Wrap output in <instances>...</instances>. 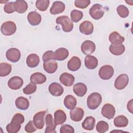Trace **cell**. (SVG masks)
Masks as SVG:
<instances>
[{"mask_svg": "<svg viewBox=\"0 0 133 133\" xmlns=\"http://www.w3.org/2000/svg\"><path fill=\"white\" fill-rule=\"evenodd\" d=\"M109 50L113 55L115 56H119L121 55L124 52L125 50V47L123 44L117 45L111 44L109 47Z\"/></svg>", "mask_w": 133, "mask_h": 133, "instance_id": "34", "label": "cell"}, {"mask_svg": "<svg viewBox=\"0 0 133 133\" xmlns=\"http://www.w3.org/2000/svg\"><path fill=\"white\" fill-rule=\"evenodd\" d=\"M34 124L32 121H30L25 125L24 130L27 132H33L36 130V127H34Z\"/></svg>", "mask_w": 133, "mask_h": 133, "instance_id": "44", "label": "cell"}, {"mask_svg": "<svg viewBox=\"0 0 133 133\" xmlns=\"http://www.w3.org/2000/svg\"><path fill=\"white\" fill-rule=\"evenodd\" d=\"M128 82L129 78L128 75L126 74H122L116 78L114 82V86L116 89L122 90L126 87Z\"/></svg>", "mask_w": 133, "mask_h": 133, "instance_id": "8", "label": "cell"}, {"mask_svg": "<svg viewBox=\"0 0 133 133\" xmlns=\"http://www.w3.org/2000/svg\"><path fill=\"white\" fill-rule=\"evenodd\" d=\"M23 84V81L19 76H15L11 77L8 82V87L13 90L20 89Z\"/></svg>", "mask_w": 133, "mask_h": 133, "instance_id": "13", "label": "cell"}, {"mask_svg": "<svg viewBox=\"0 0 133 133\" xmlns=\"http://www.w3.org/2000/svg\"><path fill=\"white\" fill-rule=\"evenodd\" d=\"M46 81V76L40 72H35L30 76L31 83L35 84H42L44 83Z\"/></svg>", "mask_w": 133, "mask_h": 133, "instance_id": "27", "label": "cell"}, {"mask_svg": "<svg viewBox=\"0 0 133 133\" xmlns=\"http://www.w3.org/2000/svg\"><path fill=\"white\" fill-rule=\"evenodd\" d=\"M127 110L131 113H132V99H131L130 101H129L127 103Z\"/></svg>", "mask_w": 133, "mask_h": 133, "instance_id": "46", "label": "cell"}, {"mask_svg": "<svg viewBox=\"0 0 133 133\" xmlns=\"http://www.w3.org/2000/svg\"><path fill=\"white\" fill-rule=\"evenodd\" d=\"M70 16L72 21L74 22H77L82 19L83 17V13L81 11L74 9L71 11Z\"/></svg>", "mask_w": 133, "mask_h": 133, "instance_id": "37", "label": "cell"}, {"mask_svg": "<svg viewBox=\"0 0 133 133\" xmlns=\"http://www.w3.org/2000/svg\"><path fill=\"white\" fill-rule=\"evenodd\" d=\"M65 4L61 1H55L53 3L50 12L52 15H57L62 12L65 9Z\"/></svg>", "mask_w": 133, "mask_h": 133, "instance_id": "22", "label": "cell"}, {"mask_svg": "<svg viewBox=\"0 0 133 133\" xmlns=\"http://www.w3.org/2000/svg\"><path fill=\"white\" fill-rule=\"evenodd\" d=\"M66 119V115L62 110H58L54 113V122L56 125L63 124Z\"/></svg>", "mask_w": 133, "mask_h": 133, "instance_id": "26", "label": "cell"}, {"mask_svg": "<svg viewBox=\"0 0 133 133\" xmlns=\"http://www.w3.org/2000/svg\"><path fill=\"white\" fill-rule=\"evenodd\" d=\"M117 12L118 15L123 18H126L129 14V10L128 8L124 5H119L117 8Z\"/></svg>", "mask_w": 133, "mask_h": 133, "instance_id": "38", "label": "cell"}, {"mask_svg": "<svg viewBox=\"0 0 133 133\" xmlns=\"http://www.w3.org/2000/svg\"><path fill=\"white\" fill-rule=\"evenodd\" d=\"M6 57L9 61L12 62H17L20 60L21 54L18 49L16 48H11L7 50Z\"/></svg>", "mask_w": 133, "mask_h": 133, "instance_id": "10", "label": "cell"}, {"mask_svg": "<svg viewBox=\"0 0 133 133\" xmlns=\"http://www.w3.org/2000/svg\"><path fill=\"white\" fill-rule=\"evenodd\" d=\"M73 90L76 96L82 97L86 94L87 87L85 84L82 83H78L74 85Z\"/></svg>", "mask_w": 133, "mask_h": 133, "instance_id": "25", "label": "cell"}, {"mask_svg": "<svg viewBox=\"0 0 133 133\" xmlns=\"http://www.w3.org/2000/svg\"><path fill=\"white\" fill-rule=\"evenodd\" d=\"M109 39L111 44L115 45L122 44V43L125 41V38L116 31L112 32L109 35Z\"/></svg>", "mask_w": 133, "mask_h": 133, "instance_id": "23", "label": "cell"}, {"mask_svg": "<svg viewBox=\"0 0 133 133\" xmlns=\"http://www.w3.org/2000/svg\"><path fill=\"white\" fill-rule=\"evenodd\" d=\"M85 65L88 69L92 70L95 69L98 64L97 58L94 56L87 55L85 58Z\"/></svg>", "mask_w": 133, "mask_h": 133, "instance_id": "24", "label": "cell"}, {"mask_svg": "<svg viewBox=\"0 0 133 133\" xmlns=\"http://www.w3.org/2000/svg\"><path fill=\"white\" fill-rule=\"evenodd\" d=\"M43 68L44 70L49 74L55 73L58 68L57 62L54 59L44 62Z\"/></svg>", "mask_w": 133, "mask_h": 133, "instance_id": "21", "label": "cell"}, {"mask_svg": "<svg viewBox=\"0 0 133 133\" xmlns=\"http://www.w3.org/2000/svg\"><path fill=\"white\" fill-rule=\"evenodd\" d=\"M36 84L30 83L23 89V92L25 95H31L36 91Z\"/></svg>", "mask_w": 133, "mask_h": 133, "instance_id": "40", "label": "cell"}, {"mask_svg": "<svg viewBox=\"0 0 133 133\" xmlns=\"http://www.w3.org/2000/svg\"><path fill=\"white\" fill-rule=\"evenodd\" d=\"M49 3V0H37L36 1L35 6L39 10L44 11L47 9Z\"/></svg>", "mask_w": 133, "mask_h": 133, "instance_id": "36", "label": "cell"}, {"mask_svg": "<svg viewBox=\"0 0 133 133\" xmlns=\"http://www.w3.org/2000/svg\"><path fill=\"white\" fill-rule=\"evenodd\" d=\"M82 52L86 55H90L96 50L95 44L91 41L86 40L82 43L81 47Z\"/></svg>", "mask_w": 133, "mask_h": 133, "instance_id": "9", "label": "cell"}, {"mask_svg": "<svg viewBox=\"0 0 133 133\" xmlns=\"http://www.w3.org/2000/svg\"><path fill=\"white\" fill-rule=\"evenodd\" d=\"M89 12L92 18L95 20H99L101 19L104 14V10L101 5L96 4L91 6L89 9Z\"/></svg>", "mask_w": 133, "mask_h": 133, "instance_id": "4", "label": "cell"}, {"mask_svg": "<svg viewBox=\"0 0 133 133\" xmlns=\"http://www.w3.org/2000/svg\"><path fill=\"white\" fill-rule=\"evenodd\" d=\"M17 30L16 24L11 21L5 22L1 27L2 33L6 36H10L14 34Z\"/></svg>", "mask_w": 133, "mask_h": 133, "instance_id": "5", "label": "cell"}, {"mask_svg": "<svg viewBox=\"0 0 133 133\" xmlns=\"http://www.w3.org/2000/svg\"><path fill=\"white\" fill-rule=\"evenodd\" d=\"M109 129L108 124L103 121H99L96 125V130L98 132L103 133Z\"/></svg>", "mask_w": 133, "mask_h": 133, "instance_id": "39", "label": "cell"}, {"mask_svg": "<svg viewBox=\"0 0 133 133\" xmlns=\"http://www.w3.org/2000/svg\"><path fill=\"white\" fill-rule=\"evenodd\" d=\"M95 118L91 116H87L82 124V126L85 130H92L95 126Z\"/></svg>", "mask_w": 133, "mask_h": 133, "instance_id": "31", "label": "cell"}, {"mask_svg": "<svg viewBox=\"0 0 133 133\" xmlns=\"http://www.w3.org/2000/svg\"><path fill=\"white\" fill-rule=\"evenodd\" d=\"M56 22L58 24H61L62 30L65 32H71L73 28V23L67 16H61L56 18Z\"/></svg>", "mask_w": 133, "mask_h": 133, "instance_id": "3", "label": "cell"}, {"mask_svg": "<svg viewBox=\"0 0 133 133\" xmlns=\"http://www.w3.org/2000/svg\"><path fill=\"white\" fill-rule=\"evenodd\" d=\"M29 23L33 26L38 25L42 21V17L39 14L35 11L30 12L27 16Z\"/></svg>", "mask_w": 133, "mask_h": 133, "instance_id": "15", "label": "cell"}, {"mask_svg": "<svg viewBox=\"0 0 133 133\" xmlns=\"http://www.w3.org/2000/svg\"><path fill=\"white\" fill-rule=\"evenodd\" d=\"M24 121V116L20 113L15 114L10 123L6 127L7 131L8 133H16L21 128V124Z\"/></svg>", "mask_w": 133, "mask_h": 133, "instance_id": "1", "label": "cell"}, {"mask_svg": "<svg viewBox=\"0 0 133 133\" xmlns=\"http://www.w3.org/2000/svg\"><path fill=\"white\" fill-rule=\"evenodd\" d=\"M102 102L101 95L98 92H92L90 94L87 99V105L90 110L96 109Z\"/></svg>", "mask_w": 133, "mask_h": 133, "instance_id": "2", "label": "cell"}, {"mask_svg": "<svg viewBox=\"0 0 133 133\" xmlns=\"http://www.w3.org/2000/svg\"><path fill=\"white\" fill-rule=\"evenodd\" d=\"M101 114L104 117L109 119L113 118L115 114V109L114 107L110 103L105 104L102 107Z\"/></svg>", "mask_w": 133, "mask_h": 133, "instance_id": "11", "label": "cell"}, {"mask_svg": "<svg viewBox=\"0 0 133 133\" xmlns=\"http://www.w3.org/2000/svg\"><path fill=\"white\" fill-rule=\"evenodd\" d=\"M46 113V111H42L36 113L33 116V122L37 129H42L45 125L44 117Z\"/></svg>", "mask_w": 133, "mask_h": 133, "instance_id": "7", "label": "cell"}, {"mask_svg": "<svg viewBox=\"0 0 133 133\" xmlns=\"http://www.w3.org/2000/svg\"><path fill=\"white\" fill-rule=\"evenodd\" d=\"M15 105L18 109L26 110L28 109L30 103L27 98L23 97H19L15 101Z\"/></svg>", "mask_w": 133, "mask_h": 133, "instance_id": "28", "label": "cell"}, {"mask_svg": "<svg viewBox=\"0 0 133 133\" xmlns=\"http://www.w3.org/2000/svg\"><path fill=\"white\" fill-rule=\"evenodd\" d=\"M99 77L103 80L110 79L114 74V69L110 65H104L101 67L99 71Z\"/></svg>", "mask_w": 133, "mask_h": 133, "instance_id": "6", "label": "cell"}, {"mask_svg": "<svg viewBox=\"0 0 133 133\" xmlns=\"http://www.w3.org/2000/svg\"><path fill=\"white\" fill-rule=\"evenodd\" d=\"M69 51L65 48H59L57 49L54 53L53 59L58 61H63L69 56Z\"/></svg>", "mask_w": 133, "mask_h": 133, "instance_id": "20", "label": "cell"}, {"mask_svg": "<svg viewBox=\"0 0 133 133\" xmlns=\"http://www.w3.org/2000/svg\"><path fill=\"white\" fill-rule=\"evenodd\" d=\"M59 80L60 83L64 86H71L73 84L75 78L73 75L67 72H64L60 75Z\"/></svg>", "mask_w": 133, "mask_h": 133, "instance_id": "16", "label": "cell"}, {"mask_svg": "<svg viewBox=\"0 0 133 133\" xmlns=\"http://www.w3.org/2000/svg\"><path fill=\"white\" fill-rule=\"evenodd\" d=\"M84 115V110L81 108H75L70 112V118L74 122L81 121Z\"/></svg>", "mask_w": 133, "mask_h": 133, "instance_id": "17", "label": "cell"}, {"mask_svg": "<svg viewBox=\"0 0 133 133\" xmlns=\"http://www.w3.org/2000/svg\"><path fill=\"white\" fill-rule=\"evenodd\" d=\"M4 10L7 14H11L15 12V9L14 7V2H8L5 4L4 7Z\"/></svg>", "mask_w": 133, "mask_h": 133, "instance_id": "42", "label": "cell"}, {"mask_svg": "<svg viewBox=\"0 0 133 133\" xmlns=\"http://www.w3.org/2000/svg\"><path fill=\"white\" fill-rule=\"evenodd\" d=\"M128 124V120L127 118L123 115H118L114 119V126L117 127H125L127 126Z\"/></svg>", "mask_w": 133, "mask_h": 133, "instance_id": "33", "label": "cell"}, {"mask_svg": "<svg viewBox=\"0 0 133 133\" xmlns=\"http://www.w3.org/2000/svg\"><path fill=\"white\" fill-rule=\"evenodd\" d=\"M45 122L46 127L45 130V133H54L56 132L55 129L56 125L53 119V117L51 114H48L45 117Z\"/></svg>", "mask_w": 133, "mask_h": 133, "instance_id": "14", "label": "cell"}, {"mask_svg": "<svg viewBox=\"0 0 133 133\" xmlns=\"http://www.w3.org/2000/svg\"><path fill=\"white\" fill-rule=\"evenodd\" d=\"M11 65L7 63H1L0 64V76L4 77L7 76L11 72Z\"/></svg>", "mask_w": 133, "mask_h": 133, "instance_id": "35", "label": "cell"}, {"mask_svg": "<svg viewBox=\"0 0 133 133\" xmlns=\"http://www.w3.org/2000/svg\"><path fill=\"white\" fill-rule=\"evenodd\" d=\"M63 103L64 106L68 109L72 110L75 108L77 104V101L73 96L68 95L64 98Z\"/></svg>", "mask_w": 133, "mask_h": 133, "instance_id": "32", "label": "cell"}, {"mask_svg": "<svg viewBox=\"0 0 133 133\" xmlns=\"http://www.w3.org/2000/svg\"><path fill=\"white\" fill-rule=\"evenodd\" d=\"M60 133H74V129L73 127L68 124H64L61 126L60 128Z\"/></svg>", "mask_w": 133, "mask_h": 133, "instance_id": "43", "label": "cell"}, {"mask_svg": "<svg viewBox=\"0 0 133 133\" xmlns=\"http://www.w3.org/2000/svg\"><path fill=\"white\" fill-rule=\"evenodd\" d=\"M26 62L30 68H35L39 63V56L35 54H30L26 58Z\"/></svg>", "mask_w": 133, "mask_h": 133, "instance_id": "29", "label": "cell"}, {"mask_svg": "<svg viewBox=\"0 0 133 133\" xmlns=\"http://www.w3.org/2000/svg\"><path fill=\"white\" fill-rule=\"evenodd\" d=\"M79 29L82 34L88 35L92 33L94 25L91 22L86 20L80 24Z\"/></svg>", "mask_w": 133, "mask_h": 133, "instance_id": "18", "label": "cell"}, {"mask_svg": "<svg viewBox=\"0 0 133 133\" xmlns=\"http://www.w3.org/2000/svg\"><path fill=\"white\" fill-rule=\"evenodd\" d=\"M15 10L19 14H23L28 9L27 3L23 0H17L14 2Z\"/></svg>", "mask_w": 133, "mask_h": 133, "instance_id": "30", "label": "cell"}, {"mask_svg": "<svg viewBox=\"0 0 133 133\" xmlns=\"http://www.w3.org/2000/svg\"><path fill=\"white\" fill-rule=\"evenodd\" d=\"M90 3L89 0H76L74 2V5L79 8L85 9Z\"/></svg>", "mask_w": 133, "mask_h": 133, "instance_id": "41", "label": "cell"}, {"mask_svg": "<svg viewBox=\"0 0 133 133\" xmlns=\"http://www.w3.org/2000/svg\"><path fill=\"white\" fill-rule=\"evenodd\" d=\"M48 90L50 94L54 96H60L63 93V88L59 83L53 82L49 85L48 87Z\"/></svg>", "mask_w": 133, "mask_h": 133, "instance_id": "12", "label": "cell"}, {"mask_svg": "<svg viewBox=\"0 0 133 133\" xmlns=\"http://www.w3.org/2000/svg\"><path fill=\"white\" fill-rule=\"evenodd\" d=\"M54 52L52 50H48L44 52V54L43 55L42 59L44 62L50 60L51 59H53V55H54Z\"/></svg>", "mask_w": 133, "mask_h": 133, "instance_id": "45", "label": "cell"}, {"mask_svg": "<svg viewBox=\"0 0 133 133\" xmlns=\"http://www.w3.org/2000/svg\"><path fill=\"white\" fill-rule=\"evenodd\" d=\"M81 66V61L76 56L72 57L68 62L67 66L69 70L71 71H76Z\"/></svg>", "mask_w": 133, "mask_h": 133, "instance_id": "19", "label": "cell"}]
</instances>
